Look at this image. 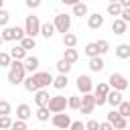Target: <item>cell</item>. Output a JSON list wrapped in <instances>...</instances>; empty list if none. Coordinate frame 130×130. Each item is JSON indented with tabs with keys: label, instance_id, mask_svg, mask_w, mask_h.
Returning a JSON list of instances; mask_svg holds the SVG:
<instances>
[{
	"label": "cell",
	"instance_id": "ffe728a7",
	"mask_svg": "<svg viewBox=\"0 0 130 130\" xmlns=\"http://www.w3.org/2000/svg\"><path fill=\"white\" fill-rule=\"evenodd\" d=\"M63 59H65V61H69V63L73 65V63H75V61L79 59V53H77V49H75V47H65Z\"/></svg>",
	"mask_w": 130,
	"mask_h": 130
},
{
	"label": "cell",
	"instance_id": "484cf974",
	"mask_svg": "<svg viewBox=\"0 0 130 130\" xmlns=\"http://www.w3.org/2000/svg\"><path fill=\"white\" fill-rule=\"evenodd\" d=\"M10 57H12V59H20V61H22V59L26 57V51H24L20 45H16V47H12V49H10Z\"/></svg>",
	"mask_w": 130,
	"mask_h": 130
},
{
	"label": "cell",
	"instance_id": "4fadbf2b",
	"mask_svg": "<svg viewBox=\"0 0 130 130\" xmlns=\"http://www.w3.org/2000/svg\"><path fill=\"white\" fill-rule=\"evenodd\" d=\"M35 93V104L37 106H47V102H49V91H47V87H39L37 91H32Z\"/></svg>",
	"mask_w": 130,
	"mask_h": 130
},
{
	"label": "cell",
	"instance_id": "7bdbcfd3",
	"mask_svg": "<svg viewBox=\"0 0 130 130\" xmlns=\"http://www.w3.org/2000/svg\"><path fill=\"white\" fill-rule=\"evenodd\" d=\"M26 6L28 8H39L41 6V0H26Z\"/></svg>",
	"mask_w": 130,
	"mask_h": 130
},
{
	"label": "cell",
	"instance_id": "836d02e7",
	"mask_svg": "<svg viewBox=\"0 0 130 130\" xmlns=\"http://www.w3.org/2000/svg\"><path fill=\"white\" fill-rule=\"evenodd\" d=\"M10 61H12L10 53H4V51H0V67H8V65H10Z\"/></svg>",
	"mask_w": 130,
	"mask_h": 130
},
{
	"label": "cell",
	"instance_id": "83f0119b",
	"mask_svg": "<svg viewBox=\"0 0 130 130\" xmlns=\"http://www.w3.org/2000/svg\"><path fill=\"white\" fill-rule=\"evenodd\" d=\"M63 45H65V47H75V45H77V37L67 30V32L63 35Z\"/></svg>",
	"mask_w": 130,
	"mask_h": 130
},
{
	"label": "cell",
	"instance_id": "60d3db41",
	"mask_svg": "<svg viewBox=\"0 0 130 130\" xmlns=\"http://www.w3.org/2000/svg\"><path fill=\"white\" fill-rule=\"evenodd\" d=\"M83 126H85L87 130H98V126H100V122H98V120H89V122H85Z\"/></svg>",
	"mask_w": 130,
	"mask_h": 130
},
{
	"label": "cell",
	"instance_id": "5b68a950",
	"mask_svg": "<svg viewBox=\"0 0 130 130\" xmlns=\"http://www.w3.org/2000/svg\"><path fill=\"white\" fill-rule=\"evenodd\" d=\"M47 108H49L51 114H55V112H65V108H67V98H65V95H51L49 102H47Z\"/></svg>",
	"mask_w": 130,
	"mask_h": 130
},
{
	"label": "cell",
	"instance_id": "7402d4cb",
	"mask_svg": "<svg viewBox=\"0 0 130 130\" xmlns=\"http://www.w3.org/2000/svg\"><path fill=\"white\" fill-rule=\"evenodd\" d=\"M71 8H73V16H79V18H81V16H87V4H83L81 0L75 2Z\"/></svg>",
	"mask_w": 130,
	"mask_h": 130
},
{
	"label": "cell",
	"instance_id": "ab89813d",
	"mask_svg": "<svg viewBox=\"0 0 130 130\" xmlns=\"http://www.w3.org/2000/svg\"><path fill=\"white\" fill-rule=\"evenodd\" d=\"M69 128H71V130H83L85 126H83V122H81V120H75V122H71V124H69Z\"/></svg>",
	"mask_w": 130,
	"mask_h": 130
},
{
	"label": "cell",
	"instance_id": "5bb4252c",
	"mask_svg": "<svg viewBox=\"0 0 130 130\" xmlns=\"http://www.w3.org/2000/svg\"><path fill=\"white\" fill-rule=\"evenodd\" d=\"M87 26L93 28V30H95V28H102V26H104V16H102L100 12L89 14V16H87Z\"/></svg>",
	"mask_w": 130,
	"mask_h": 130
},
{
	"label": "cell",
	"instance_id": "8992f818",
	"mask_svg": "<svg viewBox=\"0 0 130 130\" xmlns=\"http://www.w3.org/2000/svg\"><path fill=\"white\" fill-rule=\"evenodd\" d=\"M81 104H79V112L81 114H91L93 110H95V100H93V93L91 91H87V93H81Z\"/></svg>",
	"mask_w": 130,
	"mask_h": 130
},
{
	"label": "cell",
	"instance_id": "b9f144b4",
	"mask_svg": "<svg viewBox=\"0 0 130 130\" xmlns=\"http://www.w3.org/2000/svg\"><path fill=\"white\" fill-rule=\"evenodd\" d=\"M98 130H114V126H112L110 122H102V124L98 126Z\"/></svg>",
	"mask_w": 130,
	"mask_h": 130
},
{
	"label": "cell",
	"instance_id": "e575fe53",
	"mask_svg": "<svg viewBox=\"0 0 130 130\" xmlns=\"http://www.w3.org/2000/svg\"><path fill=\"white\" fill-rule=\"evenodd\" d=\"M10 124H12L10 116H8V114H2V116H0V128L6 130V128H10Z\"/></svg>",
	"mask_w": 130,
	"mask_h": 130
},
{
	"label": "cell",
	"instance_id": "1f68e13d",
	"mask_svg": "<svg viewBox=\"0 0 130 130\" xmlns=\"http://www.w3.org/2000/svg\"><path fill=\"white\" fill-rule=\"evenodd\" d=\"M79 104H81L79 95H69V98H67V108H71V110H77V108H79Z\"/></svg>",
	"mask_w": 130,
	"mask_h": 130
},
{
	"label": "cell",
	"instance_id": "ac0fdd59",
	"mask_svg": "<svg viewBox=\"0 0 130 130\" xmlns=\"http://www.w3.org/2000/svg\"><path fill=\"white\" fill-rule=\"evenodd\" d=\"M51 85H53V87H57V89H65V87L69 85V79H67V73H59L57 77H53V81H51Z\"/></svg>",
	"mask_w": 130,
	"mask_h": 130
},
{
	"label": "cell",
	"instance_id": "4dcf8cb0",
	"mask_svg": "<svg viewBox=\"0 0 130 130\" xmlns=\"http://www.w3.org/2000/svg\"><path fill=\"white\" fill-rule=\"evenodd\" d=\"M95 45H98V51H100V55H106V53L110 51V43H108L106 39H100V41H95Z\"/></svg>",
	"mask_w": 130,
	"mask_h": 130
},
{
	"label": "cell",
	"instance_id": "e0dca14e",
	"mask_svg": "<svg viewBox=\"0 0 130 130\" xmlns=\"http://www.w3.org/2000/svg\"><path fill=\"white\" fill-rule=\"evenodd\" d=\"M30 116H32V110H30L28 104H18V106H16V118H20V120H28Z\"/></svg>",
	"mask_w": 130,
	"mask_h": 130
},
{
	"label": "cell",
	"instance_id": "4316f807",
	"mask_svg": "<svg viewBox=\"0 0 130 130\" xmlns=\"http://www.w3.org/2000/svg\"><path fill=\"white\" fill-rule=\"evenodd\" d=\"M55 67H57V71H59V73H69V71H71V67H73V65H71V63H69V61H65V59H63V57H61V59H59V61H57V65H55Z\"/></svg>",
	"mask_w": 130,
	"mask_h": 130
},
{
	"label": "cell",
	"instance_id": "d6a6232c",
	"mask_svg": "<svg viewBox=\"0 0 130 130\" xmlns=\"http://www.w3.org/2000/svg\"><path fill=\"white\" fill-rule=\"evenodd\" d=\"M120 10H122V6H120L118 2H110V4H108V14L118 16V14H120Z\"/></svg>",
	"mask_w": 130,
	"mask_h": 130
},
{
	"label": "cell",
	"instance_id": "9c48e42d",
	"mask_svg": "<svg viewBox=\"0 0 130 130\" xmlns=\"http://www.w3.org/2000/svg\"><path fill=\"white\" fill-rule=\"evenodd\" d=\"M51 124L55 126V128H69V124H71V118H69V114H63V112H55L53 116H51Z\"/></svg>",
	"mask_w": 130,
	"mask_h": 130
},
{
	"label": "cell",
	"instance_id": "f1b7e54d",
	"mask_svg": "<svg viewBox=\"0 0 130 130\" xmlns=\"http://www.w3.org/2000/svg\"><path fill=\"white\" fill-rule=\"evenodd\" d=\"M49 108L47 106H39V110H37V120H41V122H47L49 120Z\"/></svg>",
	"mask_w": 130,
	"mask_h": 130
},
{
	"label": "cell",
	"instance_id": "d6986e66",
	"mask_svg": "<svg viewBox=\"0 0 130 130\" xmlns=\"http://www.w3.org/2000/svg\"><path fill=\"white\" fill-rule=\"evenodd\" d=\"M39 35H43L45 39H51V37L55 35V26H53V22H41Z\"/></svg>",
	"mask_w": 130,
	"mask_h": 130
},
{
	"label": "cell",
	"instance_id": "d4e9b609",
	"mask_svg": "<svg viewBox=\"0 0 130 130\" xmlns=\"http://www.w3.org/2000/svg\"><path fill=\"white\" fill-rule=\"evenodd\" d=\"M110 124H112V126H114L116 130H124V128L128 126V120H126L124 116H120V114H118V116H116V118H114V120H112Z\"/></svg>",
	"mask_w": 130,
	"mask_h": 130
},
{
	"label": "cell",
	"instance_id": "ee69618b",
	"mask_svg": "<svg viewBox=\"0 0 130 130\" xmlns=\"http://www.w3.org/2000/svg\"><path fill=\"white\" fill-rule=\"evenodd\" d=\"M116 2H118L122 8H130V0H116Z\"/></svg>",
	"mask_w": 130,
	"mask_h": 130
},
{
	"label": "cell",
	"instance_id": "9a60e30c",
	"mask_svg": "<svg viewBox=\"0 0 130 130\" xmlns=\"http://www.w3.org/2000/svg\"><path fill=\"white\" fill-rule=\"evenodd\" d=\"M126 30H128V22H124L120 16L114 18V22H112V32H114V35H126Z\"/></svg>",
	"mask_w": 130,
	"mask_h": 130
},
{
	"label": "cell",
	"instance_id": "bcb514c9",
	"mask_svg": "<svg viewBox=\"0 0 130 130\" xmlns=\"http://www.w3.org/2000/svg\"><path fill=\"white\" fill-rule=\"evenodd\" d=\"M0 8H4V0H0Z\"/></svg>",
	"mask_w": 130,
	"mask_h": 130
},
{
	"label": "cell",
	"instance_id": "f35d334b",
	"mask_svg": "<svg viewBox=\"0 0 130 130\" xmlns=\"http://www.w3.org/2000/svg\"><path fill=\"white\" fill-rule=\"evenodd\" d=\"M118 16H120V18H122L124 22H130V8H122Z\"/></svg>",
	"mask_w": 130,
	"mask_h": 130
},
{
	"label": "cell",
	"instance_id": "2e32d148",
	"mask_svg": "<svg viewBox=\"0 0 130 130\" xmlns=\"http://www.w3.org/2000/svg\"><path fill=\"white\" fill-rule=\"evenodd\" d=\"M106 67V63H104V59H102V55H95V57H89V69L93 71V73H100L102 69Z\"/></svg>",
	"mask_w": 130,
	"mask_h": 130
},
{
	"label": "cell",
	"instance_id": "30bf717a",
	"mask_svg": "<svg viewBox=\"0 0 130 130\" xmlns=\"http://www.w3.org/2000/svg\"><path fill=\"white\" fill-rule=\"evenodd\" d=\"M75 85H77V89H79L81 93H87V91H91V89H93V81H91V77H89V75H77Z\"/></svg>",
	"mask_w": 130,
	"mask_h": 130
},
{
	"label": "cell",
	"instance_id": "7dc6e473",
	"mask_svg": "<svg viewBox=\"0 0 130 130\" xmlns=\"http://www.w3.org/2000/svg\"><path fill=\"white\" fill-rule=\"evenodd\" d=\"M2 43H4V41H2V37H0V45H2Z\"/></svg>",
	"mask_w": 130,
	"mask_h": 130
},
{
	"label": "cell",
	"instance_id": "603a6c76",
	"mask_svg": "<svg viewBox=\"0 0 130 130\" xmlns=\"http://www.w3.org/2000/svg\"><path fill=\"white\" fill-rule=\"evenodd\" d=\"M18 43H20V47H22L26 53H28L30 49H35V47H37V43H35V37H28V35H24V37H22Z\"/></svg>",
	"mask_w": 130,
	"mask_h": 130
},
{
	"label": "cell",
	"instance_id": "cb8c5ba5",
	"mask_svg": "<svg viewBox=\"0 0 130 130\" xmlns=\"http://www.w3.org/2000/svg\"><path fill=\"white\" fill-rule=\"evenodd\" d=\"M116 108H118V114H120V116H124V118L130 116V102H128V100H122Z\"/></svg>",
	"mask_w": 130,
	"mask_h": 130
},
{
	"label": "cell",
	"instance_id": "74e56055",
	"mask_svg": "<svg viewBox=\"0 0 130 130\" xmlns=\"http://www.w3.org/2000/svg\"><path fill=\"white\" fill-rule=\"evenodd\" d=\"M2 114H10V104L6 100H0V116Z\"/></svg>",
	"mask_w": 130,
	"mask_h": 130
},
{
	"label": "cell",
	"instance_id": "c3c4849f",
	"mask_svg": "<svg viewBox=\"0 0 130 130\" xmlns=\"http://www.w3.org/2000/svg\"><path fill=\"white\" fill-rule=\"evenodd\" d=\"M110 2H116V0H110Z\"/></svg>",
	"mask_w": 130,
	"mask_h": 130
},
{
	"label": "cell",
	"instance_id": "6da1fadb",
	"mask_svg": "<svg viewBox=\"0 0 130 130\" xmlns=\"http://www.w3.org/2000/svg\"><path fill=\"white\" fill-rule=\"evenodd\" d=\"M24 75H26V71H24L22 61L20 59H12L10 65H8V81L12 85H20L22 79H24Z\"/></svg>",
	"mask_w": 130,
	"mask_h": 130
},
{
	"label": "cell",
	"instance_id": "7a4b0ae2",
	"mask_svg": "<svg viewBox=\"0 0 130 130\" xmlns=\"http://www.w3.org/2000/svg\"><path fill=\"white\" fill-rule=\"evenodd\" d=\"M53 26H55V32H63L65 35L71 28V16L65 14V12H59L55 16V20H53Z\"/></svg>",
	"mask_w": 130,
	"mask_h": 130
},
{
	"label": "cell",
	"instance_id": "52a82bcc",
	"mask_svg": "<svg viewBox=\"0 0 130 130\" xmlns=\"http://www.w3.org/2000/svg\"><path fill=\"white\" fill-rule=\"evenodd\" d=\"M39 28H41V20H39V16H35V14L26 16V20H24V35H28V37H37V35H39Z\"/></svg>",
	"mask_w": 130,
	"mask_h": 130
},
{
	"label": "cell",
	"instance_id": "7c38bea8",
	"mask_svg": "<svg viewBox=\"0 0 130 130\" xmlns=\"http://www.w3.org/2000/svg\"><path fill=\"white\" fill-rule=\"evenodd\" d=\"M122 100H124V98H122V91H120V89H112V87H110V91L106 93V104H110L112 108H116Z\"/></svg>",
	"mask_w": 130,
	"mask_h": 130
},
{
	"label": "cell",
	"instance_id": "f6af8a7d",
	"mask_svg": "<svg viewBox=\"0 0 130 130\" xmlns=\"http://www.w3.org/2000/svg\"><path fill=\"white\" fill-rule=\"evenodd\" d=\"M61 2H63V4H67V6H73V4H75V2H79V0H61Z\"/></svg>",
	"mask_w": 130,
	"mask_h": 130
},
{
	"label": "cell",
	"instance_id": "ba28073f",
	"mask_svg": "<svg viewBox=\"0 0 130 130\" xmlns=\"http://www.w3.org/2000/svg\"><path fill=\"white\" fill-rule=\"evenodd\" d=\"M32 79H35V83H37V87H49L51 85V81H53V75L49 73V71H35L32 73Z\"/></svg>",
	"mask_w": 130,
	"mask_h": 130
},
{
	"label": "cell",
	"instance_id": "8fae6325",
	"mask_svg": "<svg viewBox=\"0 0 130 130\" xmlns=\"http://www.w3.org/2000/svg\"><path fill=\"white\" fill-rule=\"evenodd\" d=\"M22 65H24V71L26 73H35L37 69H39V57H35V55H26L24 59H22Z\"/></svg>",
	"mask_w": 130,
	"mask_h": 130
},
{
	"label": "cell",
	"instance_id": "8d00e7d4",
	"mask_svg": "<svg viewBox=\"0 0 130 130\" xmlns=\"http://www.w3.org/2000/svg\"><path fill=\"white\" fill-rule=\"evenodd\" d=\"M10 128H14V130H26V120H14L12 124H10Z\"/></svg>",
	"mask_w": 130,
	"mask_h": 130
},
{
	"label": "cell",
	"instance_id": "3957f363",
	"mask_svg": "<svg viewBox=\"0 0 130 130\" xmlns=\"http://www.w3.org/2000/svg\"><path fill=\"white\" fill-rule=\"evenodd\" d=\"M4 30L0 32V37H2V41H20L22 37H24V28H20V26H2Z\"/></svg>",
	"mask_w": 130,
	"mask_h": 130
},
{
	"label": "cell",
	"instance_id": "d590c367",
	"mask_svg": "<svg viewBox=\"0 0 130 130\" xmlns=\"http://www.w3.org/2000/svg\"><path fill=\"white\" fill-rule=\"evenodd\" d=\"M8 20H10V12L4 10V8H0V26H6Z\"/></svg>",
	"mask_w": 130,
	"mask_h": 130
},
{
	"label": "cell",
	"instance_id": "f546056e",
	"mask_svg": "<svg viewBox=\"0 0 130 130\" xmlns=\"http://www.w3.org/2000/svg\"><path fill=\"white\" fill-rule=\"evenodd\" d=\"M83 53H85L87 57H95V55H100V51H98V45H95V43H87V45H85V49H83Z\"/></svg>",
	"mask_w": 130,
	"mask_h": 130
},
{
	"label": "cell",
	"instance_id": "44dd1931",
	"mask_svg": "<svg viewBox=\"0 0 130 130\" xmlns=\"http://www.w3.org/2000/svg\"><path fill=\"white\" fill-rule=\"evenodd\" d=\"M116 57L118 59H130V45L128 43H122L116 47Z\"/></svg>",
	"mask_w": 130,
	"mask_h": 130
},
{
	"label": "cell",
	"instance_id": "277c9868",
	"mask_svg": "<svg viewBox=\"0 0 130 130\" xmlns=\"http://www.w3.org/2000/svg\"><path fill=\"white\" fill-rule=\"evenodd\" d=\"M108 85H110L112 89H120V91H124V89H128V79H126L124 73L114 71V73L108 77Z\"/></svg>",
	"mask_w": 130,
	"mask_h": 130
}]
</instances>
